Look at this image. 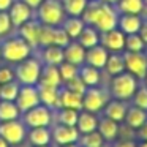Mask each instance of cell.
I'll list each match as a JSON object with an SVG mask.
<instances>
[{
    "mask_svg": "<svg viewBox=\"0 0 147 147\" xmlns=\"http://www.w3.org/2000/svg\"><path fill=\"white\" fill-rule=\"evenodd\" d=\"M32 54V46L22 36H11L2 43V57L8 62L19 63Z\"/></svg>",
    "mask_w": 147,
    "mask_h": 147,
    "instance_id": "6da1fadb",
    "label": "cell"
},
{
    "mask_svg": "<svg viewBox=\"0 0 147 147\" xmlns=\"http://www.w3.org/2000/svg\"><path fill=\"white\" fill-rule=\"evenodd\" d=\"M138 89V78H134L131 73L128 71H123L120 74H115L112 76V81H111V95L117 100H130L131 96L134 95Z\"/></svg>",
    "mask_w": 147,
    "mask_h": 147,
    "instance_id": "7a4b0ae2",
    "label": "cell"
},
{
    "mask_svg": "<svg viewBox=\"0 0 147 147\" xmlns=\"http://www.w3.org/2000/svg\"><path fill=\"white\" fill-rule=\"evenodd\" d=\"M41 62L38 59L27 57L26 60L19 62L18 68L14 70L16 74V81L21 86H36L40 81V74H41Z\"/></svg>",
    "mask_w": 147,
    "mask_h": 147,
    "instance_id": "3957f363",
    "label": "cell"
},
{
    "mask_svg": "<svg viewBox=\"0 0 147 147\" xmlns=\"http://www.w3.org/2000/svg\"><path fill=\"white\" fill-rule=\"evenodd\" d=\"M65 19V10L60 0H43L38 7V21L45 26H60Z\"/></svg>",
    "mask_w": 147,
    "mask_h": 147,
    "instance_id": "277c9868",
    "label": "cell"
},
{
    "mask_svg": "<svg viewBox=\"0 0 147 147\" xmlns=\"http://www.w3.org/2000/svg\"><path fill=\"white\" fill-rule=\"evenodd\" d=\"M0 136L3 138L10 146H19L27 138V127L19 119L0 122Z\"/></svg>",
    "mask_w": 147,
    "mask_h": 147,
    "instance_id": "5b68a950",
    "label": "cell"
},
{
    "mask_svg": "<svg viewBox=\"0 0 147 147\" xmlns=\"http://www.w3.org/2000/svg\"><path fill=\"white\" fill-rule=\"evenodd\" d=\"M54 120V114L52 109H49L48 106L41 105L29 109V111L22 112V122L26 127L29 128H36V127H49Z\"/></svg>",
    "mask_w": 147,
    "mask_h": 147,
    "instance_id": "8992f818",
    "label": "cell"
},
{
    "mask_svg": "<svg viewBox=\"0 0 147 147\" xmlns=\"http://www.w3.org/2000/svg\"><path fill=\"white\" fill-rule=\"evenodd\" d=\"M109 101L108 93L103 89H98V87H87L86 92L82 93V109L89 112H96L103 111V108L106 106V103Z\"/></svg>",
    "mask_w": 147,
    "mask_h": 147,
    "instance_id": "52a82bcc",
    "label": "cell"
},
{
    "mask_svg": "<svg viewBox=\"0 0 147 147\" xmlns=\"http://www.w3.org/2000/svg\"><path fill=\"white\" fill-rule=\"evenodd\" d=\"M117 21H119V16H117L114 8L109 3L101 2L92 26L95 27L96 30H100V32H108V30H112V29L117 27Z\"/></svg>",
    "mask_w": 147,
    "mask_h": 147,
    "instance_id": "ba28073f",
    "label": "cell"
},
{
    "mask_svg": "<svg viewBox=\"0 0 147 147\" xmlns=\"http://www.w3.org/2000/svg\"><path fill=\"white\" fill-rule=\"evenodd\" d=\"M125 71L131 73L138 79H144L147 73V55L144 52H125Z\"/></svg>",
    "mask_w": 147,
    "mask_h": 147,
    "instance_id": "9c48e42d",
    "label": "cell"
},
{
    "mask_svg": "<svg viewBox=\"0 0 147 147\" xmlns=\"http://www.w3.org/2000/svg\"><path fill=\"white\" fill-rule=\"evenodd\" d=\"M16 105L21 112H26L29 109L40 105V92L38 86H21L19 93L16 98Z\"/></svg>",
    "mask_w": 147,
    "mask_h": 147,
    "instance_id": "30bf717a",
    "label": "cell"
},
{
    "mask_svg": "<svg viewBox=\"0 0 147 147\" xmlns=\"http://www.w3.org/2000/svg\"><path fill=\"white\" fill-rule=\"evenodd\" d=\"M52 141L57 146H65V144H71V142H78L79 141V131L76 127H70V125H63V123H57L52 128Z\"/></svg>",
    "mask_w": 147,
    "mask_h": 147,
    "instance_id": "8fae6325",
    "label": "cell"
},
{
    "mask_svg": "<svg viewBox=\"0 0 147 147\" xmlns=\"http://www.w3.org/2000/svg\"><path fill=\"white\" fill-rule=\"evenodd\" d=\"M100 45L108 51L119 52L125 48V33L120 29H112L108 32H100Z\"/></svg>",
    "mask_w": 147,
    "mask_h": 147,
    "instance_id": "7c38bea8",
    "label": "cell"
},
{
    "mask_svg": "<svg viewBox=\"0 0 147 147\" xmlns=\"http://www.w3.org/2000/svg\"><path fill=\"white\" fill-rule=\"evenodd\" d=\"M8 14H10V19L13 22L14 27H21L24 22H27L29 19H32V8L22 2V0H18V2H13L8 10Z\"/></svg>",
    "mask_w": 147,
    "mask_h": 147,
    "instance_id": "4fadbf2b",
    "label": "cell"
},
{
    "mask_svg": "<svg viewBox=\"0 0 147 147\" xmlns=\"http://www.w3.org/2000/svg\"><path fill=\"white\" fill-rule=\"evenodd\" d=\"M40 32H41V22L40 21L29 19L19 27V36H22L32 48L40 45Z\"/></svg>",
    "mask_w": 147,
    "mask_h": 147,
    "instance_id": "5bb4252c",
    "label": "cell"
},
{
    "mask_svg": "<svg viewBox=\"0 0 147 147\" xmlns=\"http://www.w3.org/2000/svg\"><path fill=\"white\" fill-rule=\"evenodd\" d=\"M108 57H109L108 49L101 45H96V46H93V48L86 49V63L92 65V67L98 68V70L100 68H105Z\"/></svg>",
    "mask_w": 147,
    "mask_h": 147,
    "instance_id": "9a60e30c",
    "label": "cell"
},
{
    "mask_svg": "<svg viewBox=\"0 0 147 147\" xmlns=\"http://www.w3.org/2000/svg\"><path fill=\"white\" fill-rule=\"evenodd\" d=\"M62 78L59 73V67L55 65H45L41 68L40 81L36 86H45V87H60L62 86Z\"/></svg>",
    "mask_w": 147,
    "mask_h": 147,
    "instance_id": "2e32d148",
    "label": "cell"
},
{
    "mask_svg": "<svg viewBox=\"0 0 147 147\" xmlns=\"http://www.w3.org/2000/svg\"><path fill=\"white\" fill-rule=\"evenodd\" d=\"M119 130H120V123L112 119L103 117L101 120H98V131L100 134L103 136V139L108 141V142H114V141L119 139Z\"/></svg>",
    "mask_w": 147,
    "mask_h": 147,
    "instance_id": "e0dca14e",
    "label": "cell"
},
{
    "mask_svg": "<svg viewBox=\"0 0 147 147\" xmlns=\"http://www.w3.org/2000/svg\"><path fill=\"white\" fill-rule=\"evenodd\" d=\"M38 92H40V103L45 106H48L49 109H59L60 108V87H45V86H38Z\"/></svg>",
    "mask_w": 147,
    "mask_h": 147,
    "instance_id": "ac0fdd59",
    "label": "cell"
},
{
    "mask_svg": "<svg viewBox=\"0 0 147 147\" xmlns=\"http://www.w3.org/2000/svg\"><path fill=\"white\" fill-rule=\"evenodd\" d=\"M127 109H128V106H127V103H125L123 100L114 98V100H111V101L106 103V106L103 108V112H105V117L112 119V120H115V122L120 123V122H123V119H125Z\"/></svg>",
    "mask_w": 147,
    "mask_h": 147,
    "instance_id": "d6986e66",
    "label": "cell"
},
{
    "mask_svg": "<svg viewBox=\"0 0 147 147\" xmlns=\"http://www.w3.org/2000/svg\"><path fill=\"white\" fill-rule=\"evenodd\" d=\"M141 24H142V19H141L139 14H131V13H122L117 21L119 29L125 35H128V33H138L141 29Z\"/></svg>",
    "mask_w": 147,
    "mask_h": 147,
    "instance_id": "ffe728a7",
    "label": "cell"
},
{
    "mask_svg": "<svg viewBox=\"0 0 147 147\" xmlns=\"http://www.w3.org/2000/svg\"><path fill=\"white\" fill-rule=\"evenodd\" d=\"M76 128L79 131V134H86V133H90V131H95L98 128V117L93 112L81 109L79 115H78Z\"/></svg>",
    "mask_w": 147,
    "mask_h": 147,
    "instance_id": "44dd1931",
    "label": "cell"
},
{
    "mask_svg": "<svg viewBox=\"0 0 147 147\" xmlns=\"http://www.w3.org/2000/svg\"><path fill=\"white\" fill-rule=\"evenodd\" d=\"M63 55H65V60L67 62L81 67V65L86 62V48H82L79 43H71L70 41L63 48Z\"/></svg>",
    "mask_w": 147,
    "mask_h": 147,
    "instance_id": "7402d4cb",
    "label": "cell"
},
{
    "mask_svg": "<svg viewBox=\"0 0 147 147\" xmlns=\"http://www.w3.org/2000/svg\"><path fill=\"white\" fill-rule=\"evenodd\" d=\"M59 100H60V108H70V109H76V111H81V109H82V95L67 89V87L60 89V96H59Z\"/></svg>",
    "mask_w": 147,
    "mask_h": 147,
    "instance_id": "603a6c76",
    "label": "cell"
},
{
    "mask_svg": "<svg viewBox=\"0 0 147 147\" xmlns=\"http://www.w3.org/2000/svg\"><path fill=\"white\" fill-rule=\"evenodd\" d=\"M29 142L33 147L36 146H49L52 141V133L49 130V127H36V128H30V131L27 133Z\"/></svg>",
    "mask_w": 147,
    "mask_h": 147,
    "instance_id": "cb8c5ba5",
    "label": "cell"
},
{
    "mask_svg": "<svg viewBox=\"0 0 147 147\" xmlns=\"http://www.w3.org/2000/svg\"><path fill=\"white\" fill-rule=\"evenodd\" d=\"M146 120H147V111H144V109L138 108V106H134V105L127 109V114H125V119H123L125 125L133 128L134 131H136Z\"/></svg>",
    "mask_w": 147,
    "mask_h": 147,
    "instance_id": "d4e9b609",
    "label": "cell"
},
{
    "mask_svg": "<svg viewBox=\"0 0 147 147\" xmlns=\"http://www.w3.org/2000/svg\"><path fill=\"white\" fill-rule=\"evenodd\" d=\"M76 40L82 48L89 49V48H93V46L100 45V33L93 26H86Z\"/></svg>",
    "mask_w": 147,
    "mask_h": 147,
    "instance_id": "484cf974",
    "label": "cell"
},
{
    "mask_svg": "<svg viewBox=\"0 0 147 147\" xmlns=\"http://www.w3.org/2000/svg\"><path fill=\"white\" fill-rule=\"evenodd\" d=\"M22 115L21 109L18 108L16 101H7V100H0V122L7 120H16Z\"/></svg>",
    "mask_w": 147,
    "mask_h": 147,
    "instance_id": "4316f807",
    "label": "cell"
},
{
    "mask_svg": "<svg viewBox=\"0 0 147 147\" xmlns=\"http://www.w3.org/2000/svg\"><path fill=\"white\" fill-rule=\"evenodd\" d=\"M63 30L67 32V35L70 36V40H74L81 35V32L86 27V22L82 21V18L79 16H71L68 19H63Z\"/></svg>",
    "mask_w": 147,
    "mask_h": 147,
    "instance_id": "83f0119b",
    "label": "cell"
},
{
    "mask_svg": "<svg viewBox=\"0 0 147 147\" xmlns=\"http://www.w3.org/2000/svg\"><path fill=\"white\" fill-rule=\"evenodd\" d=\"M79 78L87 87H95L100 84L101 74H100L98 68L92 67V65H84V67L79 68Z\"/></svg>",
    "mask_w": 147,
    "mask_h": 147,
    "instance_id": "f1b7e54d",
    "label": "cell"
},
{
    "mask_svg": "<svg viewBox=\"0 0 147 147\" xmlns=\"http://www.w3.org/2000/svg\"><path fill=\"white\" fill-rule=\"evenodd\" d=\"M65 60V55H63V48L60 46H46L45 51H43V62L46 65H59Z\"/></svg>",
    "mask_w": 147,
    "mask_h": 147,
    "instance_id": "f546056e",
    "label": "cell"
},
{
    "mask_svg": "<svg viewBox=\"0 0 147 147\" xmlns=\"http://www.w3.org/2000/svg\"><path fill=\"white\" fill-rule=\"evenodd\" d=\"M105 70L109 76H115L125 71V60L123 54H109L108 60H106Z\"/></svg>",
    "mask_w": 147,
    "mask_h": 147,
    "instance_id": "4dcf8cb0",
    "label": "cell"
},
{
    "mask_svg": "<svg viewBox=\"0 0 147 147\" xmlns=\"http://www.w3.org/2000/svg\"><path fill=\"white\" fill-rule=\"evenodd\" d=\"M78 142H79L81 147H103L105 146V139L96 130L86 134H81Z\"/></svg>",
    "mask_w": 147,
    "mask_h": 147,
    "instance_id": "1f68e13d",
    "label": "cell"
},
{
    "mask_svg": "<svg viewBox=\"0 0 147 147\" xmlns=\"http://www.w3.org/2000/svg\"><path fill=\"white\" fill-rule=\"evenodd\" d=\"M21 84L18 81L2 84L0 86V100H7V101H16L18 93H19Z\"/></svg>",
    "mask_w": 147,
    "mask_h": 147,
    "instance_id": "d6a6232c",
    "label": "cell"
},
{
    "mask_svg": "<svg viewBox=\"0 0 147 147\" xmlns=\"http://www.w3.org/2000/svg\"><path fill=\"white\" fill-rule=\"evenodd\" d=\"M89 0H63L62 5H63L65 13H68L70 16H81L86 10Z\"/></svg>",
    "mask_w": 147,
    "mask_h": 147,
    "instance_id": "836d02e7",
    "label": "cell"
},
{
    "mask_svg": "<svg viewBox=\"0 0 147 147\" xmlns=\"http://www.w3.org/2000/svg\"><path fill=\"white\" fill-rule=\"evenodd\" d=\"M146 43L139 36V33H128L125 35V49L128 52H144L146 49Z\"/></svg>",
    "mask_w": 147,
    "mask_h": 147,
    "instance_id": "e575fe53",
    "label": "cell"
},
{
    "mask_svg": "<svg viewBox=\"0 0 147 147\" xmlns=\"http://www.w3.org/2000/svg\"><path fill=\"white\" fill-rule=\"evenodd\" d=\"M78 115H79V111H76V109L60 108L57 112V122L63 125H70V127H76Z\"/></svg>",
    "mask_w": 147,
    "mask_h": 147,
    "instance_id": "d590c367",
    "label": "cell"
},
{
    "mask_svg": "<svg viewBox=\"0 0 147 147\" xmlns=\"http://www.w3.org/2000/svg\"><path fill=\"white\" fill-rule=\"evenodd\" d=\"M117 3L120 13L139 14L144 10V0H119Z\"/></svg>",
    "mask_w": 147,
    "mask_h": 147,
    "instance_id": "8d00e7d4",
    "label": "cell"
},
{
    "mask_svg": "<svg viewBox=\"0 0 147 147\" xmlns=\"http://www.w3.org/2000/svg\"><path fill=\"white\" fill-rule=\"evenodd\" d=\"M59 73H60L62 82L65 84L67 81L73 79V78H76L78 74H79V68H78V65H73V63H70V62L63 60L59 65Z\"/></svg>",
    "mask_w": 147,
    "mask_h": 147,
    "instance_id": "74e56055",
    "label": "cell"
},
{
    "mask_svg": "<svg viewBox=\"0 0 147 147\" xmlns=\"http://www.w3.org/2000/svg\"><path fill=\"white\" fill-rule=\"evenodd\" d=\"M133 98V105L138 106V108L147 111V86H142V87H138L134 95L131 96Z\"/></svg>",
    "mask_w": 147,
    "mask_h": 147,
    "instance_id": "f35d334b",
    "label": "cell"
},
{
    "mask_svg": "<svg viewBox=\"0 0 147 147\" xmlns=\"http://www.w3.org/2000/svg\"><path fill=\"white\" fill-rule=\"evenodd\" d=\"M13 22L10 19V14L7 11H0V36H7L11 32Z\"/></svg>",
    "mask_w": 147,
    "mask_h": 147,
    "instance_id": "ab89813d",
    "label": "cell"
},
{
    "mask_svg": "<svg viewBox=\"0 0 147 147\" xmlns=\"http://www.w3.org/2000/svg\"><path fill=\"white\" fill-rule=\"evenodd\" d=\"M65 87L70 89V90H73V92H76V93H81V95H82V93L86 92V89H87V86L82 82V79L79 78V74H78L76 78H73V79L67 81V82H65Z\"/></svg>",
    "mask_w": 147,
    "mask_h": 147,
    "instance_id": "60d3db41",
    "label": "cell"
},
{
    "mask_svg": "<svg viewBox=\"0 0 147 147\" xmlns=\"http://www.w3.org/2000/svg\"><path fill=\"white\" fill-rule=\"evenodd\" d=\"M16 79V74H14V70L10 67H0V86L2 84L11 82V81Z\"/></svg>",
    "mask_w": 147,
    "mask_h": 147,
    "instance_id": "b9f144b4",
    "label": "cell"
},
{
    "mask_svg": "<svg viewBox=\"0 0 147 147\" xmlns=\"http://www.w3.org/2000/svg\"><path fill=\"white\" fill-rule=\"evenodd\" d=\"M136 138H139V141H147V120L136 130Z\"/></svg>",
    "mask_w": 147,
    "mask_h": 147,
    "instance_id": "7bdbcfd3",
    "label": "cell"
},
{
    "mask_svg": "<svg viewBox=\"0 0 147 147\" xmlns=\"http://www.w3.org/2000/svg\"><path fill=\"white\" fill-rule=\"evenodd\" d=\"M112 147H138V144L133 139H119Z\"/></svg>",
    "mask_w": 147,
    "mask_h": 147,
    "instance_id": "ee69618b",
    "label": "cell"
},
{
    "mask_svg": "<svg viewBox=\"0 0 147 147\" xmlns=\"http://www.w3.org/2000/svg\"><path fill=\"white\" fill-rule=\"evenodd\" d=\"M139 36L142 38V41L147 45V19L146 21H142V24H141V29H139Z\"/></svg>",
    "mask_w": 147,
    "mask_h": 147,
    "instance_id": "f6af8a7d",
    "label": "cell"
},
{
    "mask_svg": "<svg viewBox=\"0 0 147 147\" xmlns=\"http://www.w3.org/2000/svg\"><path fill=\"white\" fill-rule=\"evenodd\" d=\"M13 3V0H0V11H8Z\"/></svg>",
    "mask_w": 147,
    "mask_h": 147,
    "instance_id": "bcb514c9",
    "label": "cell"
},
{
    "mask_svg": "<svg viewBox=\"0 0 147 147\" xmlns=\"http://www.w3.org/2000/svg\"><path fill=\"white\" fill-rule=\"evenodd\" d=\"M22 2H26V3L29 5V7L32 8V10H33V8H38L40 5H41L43 0H22Z\"/></svg>",
    "mask_w": 147,
    "mask_h": 147,
    "instance_id": "7dc6e473",
    "label": "cell"
},
{
    "mask_svg": "<svg viewBox=\"0 0 147 147\" xmlns=\"http://www.w3.org/2000/svg\"><path fill=\"white\" fill-rule=\"evenodd\" d=\"M0 147H10V144H8V142H7V141H5L2 136H0Z\"/></svg>",
    "mask_w": 147,
    "mask_h": 147,
    "instance_id": "c3c4849f",
    "label": "cell"
},
{
    "mask_svg": "<svg viewBox=\"0 0 147 147\" xmlns=\"http://www.w3.org/2000/svg\"><path fill=\"white\" fill-rule=\"evenodd\" d=\"M60 147H81L79 142H71V144H65V146H60Z\"/></svg>",
    "mask_w": 147,
    "mask_h": 147,
    "instance_id": "681fc988",
    "label": "cell"
},
{
    "mask_svg": "<svg viewBox=\"0 0 147 147\" xmlns=\"http://www.w3.org/2000/svg\"><path fill=\"white\" fill-rule=\"evenodd\" d=\"M105 3H109V5H112V3H117L119 0H103Z\"/></svg>",
    "mask_w": 147,
    "mask_h": 147,
    "instance_id": "f907efd6",
    "label": "cell"
},
{
    "mask_svg": "<svg viewBox=\"0 0 147 147\" xmlns=\"http://www.w3.org/2000/svg\"><path fill=\"white\" fill-rule=\"evenodd\" d=\"M138 147H147V141H141V142L138 144Z\"/></svg>",
    "mask_w": 147,
    "mask_h": 147,
    "instance_id": "816d5d0a",
    "label": "cell"
},
{
    "mask_svg": "<svg viewBox=\"0 0 147 147\" xmlns=\"http://www.w3.org/2000/svg\"><path fill=\"white\" fill-rule=\"evenodd\" d=\"M144 81H146V86H147V73H146V76H144Z\"/></svg>",
    "mask_w": 147,
    "mask_h": 147,
    "instance_id": "f5cc1de1",
    "label": "cell"
},
{
    "mask_svg": "<svg viewBox=\"0 0 147 147\" xmlns=\"http://www.w3.org/2000/svg\"><path fill=\"white\" fill-rule=\"evenodd\" d=\"M36 147H51V146H36Z\"/></svg>",
    "mask_w": 147,
    "mask_h": 147,
    "instance_id": "db71d44e",
    "label": "cell"
},
{
    "mask_svg": "<svg viewBox=\"0 0 147 147\" xmlns=\"http://www.w3.org/2000/svg\"><path fill=\"white\" fill-rule=\"evenodd\" d=\"M0 57H2V46H0Z\"/></svg>",
    "mask_w": 147,
    "mask_h": 147,
    "instance_id": "11a10c76",
    "label": "cell"
},
{
    "mask_svg": "<svg viewBox=\"0 0 147 147\" xmlns=\"http://www.w3.org/2000/svg\"><path fill=\"white\" fill-rule=\"evenodd\" d=\"M144 5H147V0H144Z\"/></svg>",
    "mask_w": 147,
    "mask_h": 147,
    "instance_id": "9f6ffc18",
    "label": "cell"
},
{
    "mask_svg": "<svg viewBox=\"0 0 147 147\" xmlns=\"http://www.w3.org/2000/svg\"><path fill=\"white\" fill-rule=\"evenodd\" d=\"M146 55H147V52H146Z\"/></svg>",
    "mask_w": 147,
    "mask_h": 147,
    "instance_id": "6f0895ef",
    "label": "cell"
}]
</instances>
